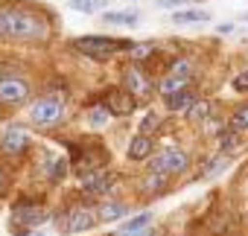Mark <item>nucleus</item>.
<instances>
[{"instance_id":"obj_13","label":"nucleus","mask_w":248,"mask_h":236,"mask_svg":"<svg viewBox=\"0 0 248 236\" xmlns=\"http://www.w3.org/2000/svg\"><path fill=\"white\" fill-rule=\"evenodd\" d=\"M152 152H155V143H152V137H146V134H138V137L129 143V158H132V161H146V158H152Z\"/></svg>"},{"instance_id":"obj_2","label":"nucleus","mask_w":248,"mask_h":236,"mask_svg":"<svg viewBox=\"0 0 248 236\" xmlns=\"http://www.w3.org/2000/svg\"><path fill=\"white\" fill-rule=\"evenodd\" d=\"M129 47H132L129 41H117V38H105V35H85V38L73 41V50L82 56H91V59H108L117 50H129Z\"/></svg>"},{"instance_id":"obj_8","label":"nucleus","mask_w":248,"mask_h":236,"mask_svg":"<svg viewBox=\"0 0 248 236\" xmlns=\"http://www.w3.org/2000/svg\"><path fill=\"white\" fill-rule=\"evenodd\" d=\"M187 85H190V61H178V64L172 67V73L161 79V93L170 99V96L187 90Z\"/></svg>"},{"instance_id":"obj_17","label":"nucleus","mask_w":248,"mask_h":236,"mask_svg":"<svg viewBox=\"0 0 248 236\" xmlns=\"http://www.w3.org/2000/svg\"><path fill=\"white\" fill-rule=\"evenodd\" d=\"M172 21H175V24H204V21H210V15H207V12L187 9V12H175Z\"/></svg>"},{"instance_id":"obj_3","label":"nucleus","mask_w":248,"mask_h":236,"mask_svg":"<svg viewBox=\"0 0 248 236\" xmlns=\"http://www.w3.org/2000/svg\"><path fill=\"white\" fill-rule=\"evenodd\" d=\"M187 166H190V155L178 146H167L149 161V172H158V175H181L187 172Z\"/></svg>"},{"instance_id":"obj_29","label":"nucleus","mask_w":248,"mask_h":236,"mask_svg":"<svg viewBox=\"0 0 248 236\" xmlns=\"http://www.w3.org/2000/svg\"><path fill=\"white\" fill-rule=\"evenodd\" d=\"M3 184H6V172L0 169V190H3Z\"/></svg>"},{"instance_id":"obj_23","label":"nucleus","mask_w":248,"mask_h":236,"mask_svg":"<svg viewBox=\"0 0 248 236\" xmlns=\"http://www.w3.org/2000/svg\"><path fill=\"white\" fill-rule=\"evenodd\" d=\"M207 111H210V105H207L204 99H199V102H196V105L187 111V117H190V120H202V117H204Z\"/></svg>"},{"instance_id":"obj_25","label":"nucleus","mask_w":248,"mask_h":236,"mask_svg":"<svg viewBox=\"0 0 248 236\" xmlns=\"http://www.w3.org/2000/svg\"><path fill=\"white\" fill-rule=\"evenodd\" d=\"M233 90H239V93L248 90V70H242L239 76H233Z\"/></svg>"},{"instance_id":"obj_20","label":"nucleus","mask_w":248,"mask_h":236,"mask_svg":"<svg viewBox=\"0 0 248 236\" xmlns=\"http://www.w3.org/2000/svg\"><path fill=\"white\" fill-rule=\"evenodd\" d=\"M108 120H111V114L105 111V105H93V108L88 111V123H91V126H96V129H102Z\"/></svg>"},{"instance_id":"obj_7","label":"nucleus","mask_w":248,"mask_h":236,"mask_svg":"<svg viewBox=\"0 0 248 236\" xmlns=\"http://www.w3.org/2000/svg\"><path fill=\"white\" fill-rule=\"evenodd\" d=\"M102 105H105V111L111 114V117H129L135 108H138V99L129 93V90H108L105 93V99H102Z\"/></svg>"},{"instance_id":"obj_26","label":"nucleus","mask_w":248,"mask_h":236,"mask_svg":"<svg viewBox=\"0 0 248 236\" xmlns=\"http://www.w3.org/2000/svg\"><path fill=\"white\" fill-rule=\"evenodd\" d=\"M129 50H132V56H135V59H146L152 47H149V44H132Z\"/></svg>"},{"instance_id":"obj_11","label":"nucleus","mask_w":248,"mask_h":236,"mask_svg":"<svg viewBox=\"0 0 248 236\" xmlns=\"http://www.w3.org/2000/svg\"><path fill=\"white\" fill-rule=\"evenodd\" d=\"M123 82H126V90L132 96H146L149 93V79H146V73L140 67H129L126 76H123Z\"/></svg>"},{"instance_id":"obj_18","label":"nucleus","mask_w":248,"mask_h":236,"mask_svg":"<svg viewBox=\"0 0 248 236\" xmlns=\"http://www.w3.org/2000/svg\"><path fill=\"white\" fill-rule=\"evenodd\" d=\"M67 6L76 9V12H82V15H93V12H99L105 6V0H70Z\"/></svg>"},{"instance_id":"obj_24","label":"nucleus","mask_w":248,"mask_h":236,"mask_svg":"<svg viewBox=\"0 0 248 236\" xmlns=\"http://www.w3.org/2000/svg\"><path fill=\"white\" fill-rule=\"evenodd\" d=\"M161 126V120H158V117L155 114H146V120H143V132L140 134H146V137H152V132Z\"/></svg>"},{"instance_id":"obj_19","label":"nucleus","mask_w":248,"mask_h":236,"mask_svg":"<svg viewBox=\"0 0 248 236\" xmlns=\"http://www.w3.org/2000/svg\"><path fill=\"white\" fill-rule=\"evenodd\" d=\"M228 123H231V132H248V105H239Z\"/></svg>"},{"instance_id":"obj_5","label":"nucleus","mask_w":248,"mask_h":236,"mask_svg":"<svg viewBox=\"0 0 248 236\" xmlns=\"http://www.w3.org/2000/svg\"><path fill=\"white\" fill-rule=\"evenodd\" d=\"M96 221H99V219H96V210H93V207L76 204V207H70V210L62 216L59 230H62V233H82V230H91Z\"/></svg>"},{"instance_id":"obj_16","label":"nucleus","mask_w":248,"mask_h":236,"mask_svg":"<svg viewBox=\"0 0 248 236\" xmlns=\"http://www.w3.org/2000/svg\"><path fill=\"white\" fill-rule=\"evenodd\" d=\"M164 187H167V175H158V172H146V178L140 181L143 192H161Z\"/></svg>"},{"instance_id":"obj_12","label":"nucleus","mask_w":248,"mask_h":236,"mask_svg":"<svg viewBox=\"0 0 248 236\" xmlns=\"http://www.w3.org/2000/svg\"><path fill=\"white\" fill-rule=\"evenodd\" d=\"M111 184H114V178H111L108 172H93V175H85L82 190H85V192H91V195H102V192H108V190H111Z\"/></svg>"},{"instance_id":"obj_9","label":"nucleus","mask_w":248,"mask_h":236,"mask_svg":"<svg viewBox=\"0 0 248 236\" xmlns=\"http://www.w3.org/2000/svg\"><path fill=\"white\" fill-rule=\"evenodd\" d=\"M30 99V85L18 76H6L0 79V102H9V105H21Z\"/></svg>"},{"instance_id":"obj_4","label":"nucleus","mask_w":248,"mask_h":236,"mask_svg":"<svg viewBox=\"0 0 248 236\" xmlns=\"http://www.w3.org/2000/svg\"><path fill=\"white\" fill-rule=\"evenodd\" d=\"M62 114H64V102H62V96H53V93H50V96H41V99L32 105V111H30L32 123H35V126H44V129L59 126Z\"/></svg>"},{"instance_id":"obj_14","label":"nucleus","mask_w":248,"mask_h":236,"mask_svg":"<svg viewBox=\"0 0 248 236\" xmlns=\"http://www.w3.org/2000/svg\"><path fill=\"white\" fill-rule=\"evenodd\" d=\"M126 213H129V207L123 204V201H105V204L96 207V219L99 221H117V219H123Z\"/></svg>"},{"instance_id":"obj_6","label":"nucleus","mask_w":248,"mask_h":236,"mask_svg":"<svg viewBox=\"0 0 248 236\" xmlns=\"http://www.w3.org/2000/svg\"><path fill=\"white\" fill-rule=\"evenodd\" d=\"M12 219L18 224H24V233H27V227H35V224H44L47 221V207L44 204H35V201H21V204H15Z\"/></svg>"},{"instance_id":"obj_10","label":"nucleus","mask_w":248,"mask_h":236,"mask_svg":"<svg viewBox=\"0 0 248 236\" xmlns=\"http://www.w3.org/2000/svg\"><path fill=\"white\" fill-rule=\"evenodd\" d=\"M27 146H30V134L21 126L6 129L3 137H0V149H3L6 155H21V152H27Z\"/></svg>"},{"instance_id":"obj_27","label":"nucleus","mask_w":248,"mask_h":236,"mask_svg":"<svg viewBox=\"0 0 248 236\" xmlns=\"http://www.w3.org/2000/svg\"><path fill=\"white\" fill-rule=\"evenodd\" d=\"M222 166H225V161H216V163H207L204 172H207V175H216V172H222Z\"/></svg>"},{"instance_id":"obj_15","label":"nucleus","mask_w":248,"mask_h":236,"mask_svg":"<svg viewBox=\"0 0 248 236\" xmlns=\"http://www.w3.org/2000/svg\"><path fill=\"white\" fill-rule=\"evenodd\" d=\"M196 102H199V99H196V93L187 88V90H181V93L170 96V99H167V108H170V111H190Z\"/></svg>"},{"instance_id":"obj_22","label":"nucleus","mask_w":248,"mask_h":236,"mask_svg":"<svg viewBox=\"0 0 248 236\" xmlns=\"http://www.w3.org/2000/svg\"><path fill=\"white\" fill-rule=\"evenodd\" d=\"M236 146H239V137H236V132H231V129H228L225 134H219V149H222V152H233Z\"/></svg>"},{"instance_id":"obj_28","label":"nucleus","mask_w":248,"mask_h":236,"mask_svg":"<svg viewBox=\"0 0 248 236\" xmlns=\"http://www.w3.org/2000/svg\"><path fill=\"white\" fill-rule=\"evenodd\" d=\"M114 236H149V230H117Z\"/></svg>"},{"instance_id":"obj_1","label":"nucleus","mask_w":248,"mask_h":236,"mask_svg":"<svg viewBox=\"0 0 248 236\" xmlns=\"http://www.w3.org/2000/svg\"><path fill=\"white\" fill-rule=\"evenodd\" d=\"M50 35V24L32 9L6 6L0 9V38L9 41H41Z\"/></svg>"},{"instance_id":"obj_21","label":"nucleus","mask_w":248,"mask_h":236,"mask_svg":"<svg viewBox=\"0 0 248 236\" xmlns=\"http://www.w3.org/2000/svg\"><path fill=\"white\" fill-rule=\"evenodd\" d=\"M105 24H138L135 12H105Z\"/></svg>"}]
</instances>
